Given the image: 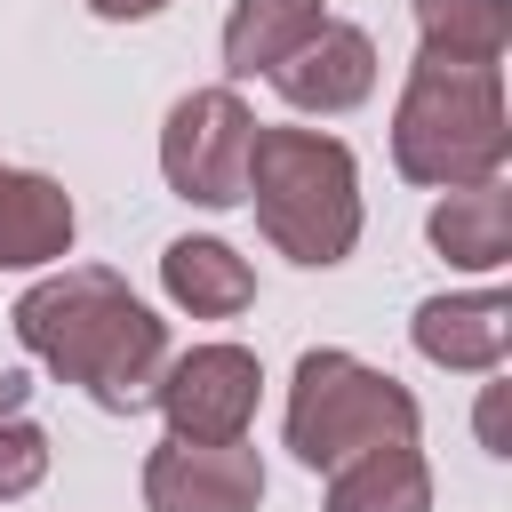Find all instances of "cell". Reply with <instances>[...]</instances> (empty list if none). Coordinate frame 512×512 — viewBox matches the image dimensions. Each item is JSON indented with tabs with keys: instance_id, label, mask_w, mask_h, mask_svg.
<instances>
[{
	"instance_id": "12",
	"label": "cell",
	"mask_w": 512,
	"mask_h": 512,
	"mask_svg": "<svg viewBox=\"0 0 512 512\" xmlns=\"http://www.w3.org/2000/svg\"><path fill=\"white\" fill-rule=\"evenodd\" d=\"M424 232H432V248H440L448 264H464V272H496V264H512V192H504V176L448 192V200L432 208Z\"/></svg>"
},
{
	"instance_id": "5",
	"label": "cell",
	"mask_w": 512,
	"mask_h": 512,
	"mask_svg": "<svg viewBox=\"0 0 512 512\" xmlns=\"http://www.w3.org/2000/svg\"><path fill=\"white\" fill-rule=\"evenodd\" d=\"M248 104L232 88H192L168 104V128H160V176L176 200L192 208H240L248 200Z\"/></svg>"
},
{
	"instance_id": "1",
	"label": "cell",
	"mask_w": 512,
	"mask_h": 512,
	"mask_svg": "<svg viewBox=\"0 0 512 512\" xmlns=\"http://www.w3.org/2000/svg\"><path fill=\"white\" fill-rule=\"evenodd\" d=\"M8 328H16V344H24L48 376L80 384V392H88L96 408H112V416L152 408V384H160V368H168V328H160V320L128 296V280L104 272V264H64V272L32 280V288L16 296V312H8Z\"/></svg>"
},
{
	"instance_id": "8",
	"label": "cell",
	"mask_w": 512,
	"mask_h": 512,
	"mask_svg": "<svg viewBox=\"0 0 512 512\" xmlns=\"http://www.w3.org/2000/svg\"><path fill=\"white\" fill-rule=\"evenodd\" d=\"M264 80H272L296 112H352V104L376 88V40H368L360 24H336V16H328V24H320L288 64H272Z\"/></svg>"
},
{
	"instance_id": "3",
	"label": "cell",
	"mask_w": 512,
	"mask_h": 512,
	"mask_svg": "<svg viewBox=\"0 0 512 512\" xmlns=\"http://www.w3.org/2000/svg\"><path fill=\"white\" fill-rule=\"evenodd\" d=\"M248 200L280 256L344 264L360 240V168L344 136L320 128H256L248 136Z\"/></svg>"
},
{
	"instance_id": "11",
	"label": "cell",
	"mask_w": 512,
	"mask_h": 512,
	"mask_svg": "<svg viewBox=\"0 0 512 512\" xmlns=\"http://www.w3.org/2000/svg\"><path fill=\"white\" fill-rule=\"evenodd\" d=\"M160 288H168V304L192 312V320H232V312L256 304V272H248V256L224 248V240H192V232L160 248Z\"/></svg>"
},
{
	"instance_id": "10",
	"label": "cell",
	"mask_w": 512,
	"mask_h": 512,
	"mask_svg": "<svg viewBox=\"0 0 512 512\" xmlns=\"http://www.w3.org/2000/svg\"><path fill=\"white\" fill-rule=\"evenodd\" d=\"M80 216H72V192L40 168H0V272H32V264H56L72 248Z\"/></svg>"
},
{
	"instance_id": "2",
	"label": "cell",
	"mask_w": 512,
	"mask_h": 512,
	"mask_svg": "<svg viewBox=\"0 0 512 512\" xmlns=\"http://www.w3.org/2000/svg\"><path fill=\"white\" fill-rule=\"evenodd\" d=\"M512 152V120H504V72L496 64H448V56H416L400 112H392V168L408 184H488Z\"/></svg>"
},
{
	"instance_id": "4",
	"label": "cell",
	"mask_w": 512,
	"mask_h": 512,
	"mask_svg": "<svg viewBox=\"0 0 512 512\" xmlns=\"http://www.w3.org/2000/svg\"><path fill=\"white\" fill-rule=\"evenodd\" d=\"M400 440H416V392L400 376H384V368H368L336 344L296 360V376H288V448H296V464L336 472V464H352L368 448H400Z\"/></svg>"
},
{
	"instance_id": "13",
	"label": "cell",
	"mask_w": 512,
	"mask_h": 512,
	"mask_svg": "<svg viewBox=\"0 0 512 512\" xmlns=\"http://www.w3.org/2000/svg\"><path fill=\"white\" fill-rule=\"evenodd\" d=\"M320 512H432V464L416 456V440L368 448V456L328 472V504Z\"/></svg>"
},
{
	"instance_id": "6",
	"label": "cell",
	"mask_w": 512,
	"mask_h": 512,
	"mask_svg": "<svg viewBox=\"0 0 512 512\" xmlns=\"http://www.w3.org/2000/svg\"><path fill=\"white\" fill-rule=\"evenodd\" d=\"M256 392H264L256 352H240V344H192L184 360L160 368L152 408L168 416V440H248Z\"/></svg>"
},
{
	"instance_id": "14",
	"label": "cell",
	"mask_w": 512,
	"mask_h": 512,
	"mask_svg": "<svg viewBox=\"0 0 512 512\" xmlns=\"http://www.w3.org/2000/svg\"><path fill=\"white\" fill-rule=\"evenodd\" d=\"M320 24H328L320 0H232V16H224V72H232V80L272 72V64H288Z\"/></svg>"
},
{
	"instance_id": "7",
	"label": "cell",
	"mask_w": 512,
	"mask_h": 512,
	"mask_svg": "<svg viewBox=\"0 0 512 512\" xmlns=\"http://www.w3.org/2000/svg\"><path fill=\"white\" fill-rule=\"evenodd\" d=\"M144 504L152 512H256L264 456L248 440H160L144 456Z\"/></svg>"
},
{
	"instance_id": "9",
	"label": "cell",
	"mask_w": 512,
	"mask_h": 512,
	"mask_svg": "<svg viewBox=\"0 0 512 512\" xmlns=\"http://www.w3.org/2000/svg\"><path fill=\"white\" fill-rule=\"evenodd\" d=\"M408 336H416V352H424L432 368L488 376V368L512 352V304H504L496 288H480V296H424L416 320H408Z\"/></svg>"
},
{
	"instance_id": "15",
	"label": "cell",
	"mask_w": 512,
	"mask_h": 512,
	"mask_svg": "<svg viewBox=\"0 0 512 512\" xmlns=\"http://www.w3.org/2000/svg\"><path fill=\"white\" fill-rule=\"evenodd\" d=\"M424 56L448 64H504L512 48V0H416Z\"/></svg>"
},
{
	"instance_id": "17",
	"label": "cell",
	"mask_w": 512,
	"mask_h": 512,
	"mask_svg": "<svg viewBox=\"0 0 512 512\" xmlns=\"http://www.w3.org/2000/svg\"><path fill=\"white\" fill-rule=\"evenodd\" d=\"M88 8H96L104 24H136V16H160L168 0H88Z\"/></svg>"
},
{
	"instance_id": "16",
	"label": "cell",
	"mask_w": 512,
	"mask_h": 512,
	"mask_svg": "<svg viewBox=\"0 0 512 512\" xmlns=\"http://www.w3.org/2000/svg\"><path fill=\"white\" fill-rule=\"evenodd\" d=\"M48 480V432L32 424V416H16V408H0V504H16V496H32Z\"/></svg>"
}]
</instances>
